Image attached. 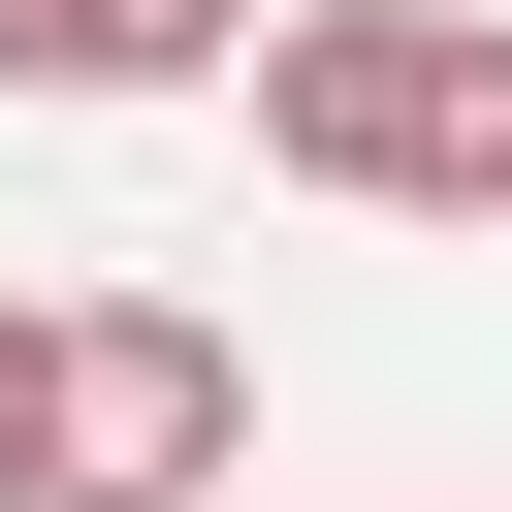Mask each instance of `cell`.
<instances>
[{
    "label": "cell",
    "instance_id": "cell-1",
    "mask_svg": "<svg viewBox=\"0 0 512 512\" xmlns=\"http://www.w3.org/2000/svg\"><path fill=\"white\" fill-rule=\"evenodd\" d=\"M256 160L352 192V224H512V0H288Z\"/></svg>",
    "mask_w": 512,
    "mask_h": 512
},
{
    "label": "cell",
    "instance_id": "cell-2",
    "mask_svg": "<svg viewBox=\"0 0 512 512\" xmlns=\"http://www.w3.org/2000/svg\"><path fill=\"white\" fill-rule=\"evenodd\" d=\"M224 448H256V352L192 288H96L64 320V512H224Z\"/></svg>",
    "mask_w": 512,
    "mask_h": 512
},
{
    "label": "cell",
    "instance_id": "cell-3",
    "mask_svg": "<svg viewBox=\"0 0 512 512\" xmlns=\"http://www.w3.org/2000/svg\"><path fill=\"white\" fill-rule=\"evenodd\" d=\"M256 64V0H0V96H192Z\"/></svg>",
    "mask_w": 512,
    "mask_h": 512
},
{
    "label": "cell",
    "instance_id": "cell-4",
    "mask_svg": "<svg viewBox=\"0 0 512 512\" xmlns=\"http://www.w3.org/2000/svg\"><path fill=\"white\" fill-rule=\"evenodd\" d=\"M0 512H64V320L0 288Z\"/></svg>",
    "mask_w": 512,
    "mask_h": 512
}]
</instances>
